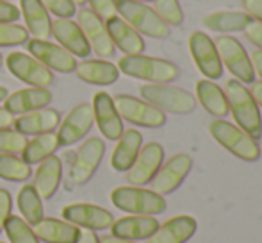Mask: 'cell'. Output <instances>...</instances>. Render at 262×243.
<instances>
[{
  "label": "cell",
  "mask_w": 262,
  "mask_h": 243,
  "mask_svg": "<svg viewBox=\"0 0 262 243\" xmlns=\"http://www.w3.org/2000/svg\"><path fill=\"white\" fill-rule=\"evenodd\" d=\"M225 95L228 102V113H232L239 129L252 136L253 139L262 138V116L257 102L250 90L237 79H230L225 84Z\"/></svg>",
  "instance_id": "obj_1"
},
{
  "label": "cell",
  "mask_w": 262,
  "mask_h": 243,
  "mask_svg": "<svg viewBox=\"0 0 262 243\" xmlns=\"http://www.w3.org/2000/svg\"><path fill=\"white\" fill-rule=\"evenodd\" d=\"M118 70L125 75L134 77V79L159 84L173 83L180 75V70L175 63L161 59V57L143 56V54L123 56L118 61Z\"/></svg>",
  "instance_id": "obj_2"
},
{
  "label": "cell",
  "mask_w": 262,
  "mask_h": 243,
  "mask_svg": "<svg viewBox=\"0 0 262 243\" xmlns=\"http://www.w3.org/2000/svg\"><path fill=\"white\" fill-rule=\"evenodd\" d=\"M209 132L223 149H227L237 159H243L246 163H255L260 159V147L257 139L248 136L237 125L230 124L225 118H216L209 124Z\"/></svg>",
  "instance_id": "obj_3"
},
{
  "label": "cell",
  "mask_w": 262,
  "mask_h": 243,
  "mask_svg": "<svg viewBox=\"0 0 262 243\" xmlns=\"http://www.w3.org/2000/svg\"><path fill=\"white\" fill-rule=\"evenodd\" d=\"M139 95L143 100L152 104L162 113H171V115H189L196 108V98L189 91L182 88L171 86V84H159L150 83L143 84L139 88Z\"/></svg>",
  "instance_id": "obj_4"
},
{
  "label": "cell",
  "mask_w": 262,
  "mask_h": 243,
  "mask_svg": "<svg viewBox=\"0 0 262 243\" xmlns=\"http://www.w3.org/2000/svg\"><path fill=\"white\" fill-rule=\"evenodd\" d=\"M111 202L130 215L156 216L166 211L168 204L162 195L141 186H118L111 191Z\"/></svg>",
  "instance_id": "obj_5"
},
{
  "label": "cell",
  "mask_w": 262,
  "mask_h": 243,
  "mask_svg": "<svg viewBox=\"0 0 262 243\" xmlns=\"http://www.w3.org/2000/svg\"><path fill=\"white\" fill-rule=\"evenodd\" d=\"M116 13L139 34L157 39H164L169 36L168 25L157 16V13L152 7L145 6L143 2L116 0Z\"/></svg>",
  "instance_id": "obj_6"
},
{
  "label": "cell",
  "mask_w": 262,
  "mask_h": 243,
  "mask_svg": "<svg viewBox=\"0 0 262 243\" xmlns=\"http://www.w3.org/2000/svg\"><path fill=\"white\" fill-rule=\"evenodd\" d=\"M214 45L217 49L221 63L227 66L234 79H237L243 84H252L255 80V70H253L252 59L239 39L221 34L214 39Z\"/></svg>",
  "instance_id": "obj_7"
},
{
  "label": "cell",
  "mask_w": 262,
  "mask_h": 243,
  "mask_svg": "<svg viewBox=\"0 0 262 243\" xmlns=\"http://www.w3.org/2000/svg\"><path fill=\"white\" fill-rule=\"evenodd\" d=\"M113 100L121 120L130 121L132 125L159 129L166 124V113L159 111L157 108L141 98H136L132 95H116Z\"/></svg>",
  "instance_id": "obj_8"
},
{
  "label": "cell",
  "mask_w": 262,
  "mask_h": 243,
  "mask_svg": "<svg viewBox=\"0 0 262 243\" xmlns=\"http://www.w3.org/2000/svg\"><path fill=\"white\" fill-rule=\"evenodd\" d=\"M189 52L196 68L209 80H217L223 75V63L214 45V39L209 38L205 32L194 31L189 36Z\"/></svg>",
  "instance_id": "obj_9"
},
{
  "label": "cell",
  "mask_w": 262,
  "mask_h": 243,
  "mask_svg": "<svg viewBox=\"0 0 262 243\" xmlns=\"http://www.w3.org/2000/svg\"><path fill=\"white\" fill-rule=\"evenodd\" d=\"M105 152V143L100 138H90L80 145L77 150L75 157H73L72 165H70L68 179L70 183L77 184H86L97 172L98 165H100L102 157Z\"/></svg>",
  "instance_id": "obj_10"
},
{
  "label": "cell",
  "mask_w": 262,
  "mask_h": 243,
  "mask_svg": "<svg viewBox=\"0 0 262 243\" xmlns=\"http://www.w3.org/2000/svg\"><path fill=\"white\" fill-rule=\"evenodd\" d=\"M6 66L16 79L34 88H49L54 83V73L38 59L24 52H11L6 57Z\"/></svg>",
  "instance_id": "obj_11"
},
{
  "label": "cell",
  "mask_w": 262,
  "mask_h": 243,
  "mask_svg": "<svg viewBox=\"0 0 262 243\" xmlns=\"http://www.w3.org/2000/svg\"><path fill=\"white\" fill-rule=\"evenodd\" d=\"M191 168H193V159L187 154H175L169 157L166 163L161 165V168L157 170L156 177L150 181L152 190L159 195H169L175 190H179V186L186 181V177L189 175Z\"/></svg>",
  "instance_id": "obj_12"
},
{
  "label": "cell",
  "mask_w": 262,
  "mask_h": 243,
  "mask_svg": "<svg viewBox=\"0 0 262 243\" xmlns=\"http://www.w3.org/2000/svg\"><path fill=\"white\" fill-rule=\"evenodd\" d=\"M77 25L82 31L86 42L90 43V49L97 54L98 57H111L114 54L116 47L111 42V36L107 32L105 22L100 16L93 13L91 9H79L77 13Z\"/></svg>",
  "instance_id": "obj_13"
},
{
  "label": "cell",
  "mask_w": 262,
  "mask_h": 243,
  "mask_svg": "<svg viewBox=\"0 0 262 243\" xmlns=\"http://www.w3.org/2000/svg\"><path fill=\"white\" fill-rule=\"evenodd\" d=\"M162 163H164L162 145L156 141L146 143L145 147H141L132 167L127 170V183H130V186H145L156 177Z\"/></svg>",
  "instance_id": "obj_14"
},
{
  "label": "cell",
  "mask_w": 262,
  "mask_h": 243,
  "mask_svg": "<svg viewBox=\"0 0 262 243\" xmlns=\"http://www.w3.org/2000/svg\"><path fill=\"white\" fill-rule=\"evenodd\" d=\"M93 108L88 102L75 106L68 115L64 116V120L59 125V131L55 132L57 136L59 147H68L77 143L79 139H82L88 132L93 127Z\"/></svg>",
  "instance_id": "obj_15"
},
{
  "label": "cell",
  "mask_w": 262,
  "mask_h": 243,
  "mask_svg": "<svg viewBox=\"0 0 262 243\" xmlns=\"http://www.w3.org/2000/svg\"><path fill=\"white\" fill-rule=\"evenodd\" d=\"M27 50L34 59H38L41 65H45L49 70H55L61 73H70L75 70L77 61L75 56L64 50L61 45L50 43L49 39H27Z\"/></svg>",
  "instance_id": "obj_16"
},
{
  "label": "cell",
  "mask_w": 262,
  "mask_h": 243,
  "mask_svg": "<svg viewBox=\"0 0 262 243\" xmlns=\"http://www.w3.org/2000/svg\"><path fill=\"white\" fill-rule=\"evenodd\" d=\"M61 215L66 222L90 231L109 229L114 222L111 211H107L105 208H100V206H95V204H84V202L64 206Z\"/></svg>",
  "instance_id": "obj_17"
},
{
  "label": "cell",
  "mask_w": 262,
  "mask_h": 243,
  "mask_svg": "<svg viewBox=\"0 0 262 243\" xmlns=\"http://www.w3.org/2000/svg\"><path fill=\"white\" fill-rule=\"evenodd\" d=\"M91 108H93V118L97 121V127L102 132V136L111 141H116L125 129L123 120L116 111L113 97L105 91H98V93H95Z\"/></svg>",
  "instance_id": "obj_18"
},
{
  "label": "cell",
  "mask_w": 262,
  "mask_h": 243,
  "mask_svg": "<svg viewBox=\"0 0 262 243\" xmlns=\"http://www.w3.org/2000/svg\"><path fill=\"white\" fill-rule=\"evenodd\" d=\"M159 222L156 216L148 215H130L118 218L111 226V236L120 238V240H148L157 231Z\"/></svg>",
  "instance_id": "obj_19"
},
{
  "label": "cell",
  "mask_w": 262,
  "mask_h": 243,
  "mask_svg": "<svg viewBox=\"0 0 262 243\" xmlns=\"http://www.w3.org/2000/svg\"><path fill=\"white\" fill-rule=\"evenodd\" d=\"M52 36L57 39V43L64 50H68L72 56L77 57H88L91 52L90 43L86 42L80 27L72 22L70 18H55L50 25Z\"/></svg>",
  "instance_id": "obj_20"
},
{
  "label": "cell",
  "mask_w": 262,
  "mask_h": 243,
  "mask_svg": "<svg viewBox=\"0 0 262 243\" xmlns=\"http://www.w3.org/2000/svg\"><path fill=\"white\" fill-rule=\"evenodd\" d=\"M198 222L189 215H179L159 224L157 231L146 240V243H187L194 236Z\"/></svg>",
  "instance_id": "obj_21"
},
{
  "label": "cell",
  "mask_w": 262,
  "mask_h": 243,
  "mask_svg": "<svg viewBox=\"0 0 262 243\" xmlns=\"http://www.w3.org/2000/svg\"><path fill=\"white\" fill-rule=\"evenodd\" d=\"M50 100H52L50 90L31 86L7 95L6 100H4V109H7L11 115H24V113L47 108L50 104Z\"/></svg>",
  "instance_id": "obj_22"
},
{
  "label": "cell",
  "mask_w": 262,
  "mask_h": 243,
  "mask_svg": "<svg viewBox=\"0 0 262 243\" xmlns=\"http://www.w3.org/2000/svg\"><path fill=\"white\" fill-rule=\"evenodd\" d=\"M105 27L111 36L113 45L118 47L125 56L143 54V50H145V42H143L141 34L136 32L123 18H120V16L109 18V20H105Z\"/></svg>",
  "instance_id": "obj_23"
},
{
  "label": "cell",
  "mask_w": 262,
  "mask_h": 243,
  "mask_svg": "<svg viewBox=\"0 0 262 243\" xmlns=\"http://www.w3.org/2000/svg\"><path fill=\"white\" fill-rule=\"evenodd\" d=\"M61 121V115L52 108H41L31 113H24L18 118H14V129L21 134H43V132H52Z\"/></svg>",
  "instance_id": "obj_24"
},
{
  "label": "cell",
  "mask_w": 262,
  "mask_h": 243,
  "mask_svg": "<svg viewBox=\"0 0 262 243\" xmlns=\"http://www.w3.org/2000/svg\"><path fill=\"white\" fill-rule=\"evenodd\" d=\"M62 177V161L57 156H49L39 163L34 174V190L41 197V200H49L55 195Z\"/></svg>",
  "instance_id": "obj_25"
},
{
  "label": "cell",
  "mask_w": 262,
  "mask_h": 243,
  "mask_svg": "<svg viewBox=\"0 0 262 243\" xmlns=\"http://www.w3.org/2000/svg\"><path fill=\"white\" fill-rule=\"evenodd\" d=\"M143 147V136L136 129H127L121 132L118 143L111 156V167L116 172H127L132 167L134 159L138 157L139 150Z\"/></svg>",
  "instance_id": "obj_26"
},
{
  "label": "cell",
  "mask_w": 262,
  "mask_h": 243,
  "mask_svg": "<svg viewBox=\"0 0 262 243\" xmlns=\"http://www.w3.org/2000/svg\"><path fill=\"white\" fill-rule=\"evenodd\" d=\"M36 238L45 243H77L80 229L66 220L41 218L36 226H32Z\"/></svg>",
  "instance_id": "obj_27"
},
{
  "label": "cell",
  "mask_w": 262,
  "mask_h": 243,
  "mask_svg": "<svg viewBox=\"0 0 262 243\" xmlns=\"http://www.w3.org/2000/svg\"><path fill=\"white\" fill-rule=\"evenodd\" d=\"M75 73L80 80L95 86H109L120 77V70L116 65L104 59H86L75 66Z\"/></svg>",
  "instance_id": "obj_28"
},
{
  "label": "cell",
  "mask_w": 262,
  "mask_h": 243,
  "mask_svg": "<svg viewBox=\"0 0 262 243\" xmlns=\"http://www.w3.org/2000/svg\"><path fill=\"white\" fill-rule=\"evenodd\" d=\"M20 6L27 32H31L36 39H49L52 36L50 31L52 22L41 0H20Z\"/></svg>",
  "instance_id": "obj_29"
},
{
  "label": "cell",
  "mask_w": 262,
  "mask_h": 243,
  "mask_svg": "<svg viewBox=\"0 0 262 243\" xmlns=\"http://www.w3.org/2000/svg\"><path fill=\"white\" fill-rule=\"evenodd\" d=\"M196 102H200L202 108L216 118H225L228 115V102L225 91L216 83L209 79H202L196 83Z\"/></svg>",
  "instance_id": "obj_30"
},
{
  "label": "cell",
  "mask_w": 262,
  "mask_h": 243,
  "mask_svg": "<svg viewBox=\"0 0 262 243\" xmlns=\"http://www.w3.org/2000/svg\"><path fill=\"white\" fill-rule=\"evenodd\" d=\"M250 22H253L252 16L243 11H216L204 16L202 24L209 31L227 34V32H243Z\"/></svg>",
  "instance_id": "obj_31"
},
{
  "label": "cell",
  "mask_w": 262,
  "mask_h": 243,
  "mask_svg": "<svg viewBox=\"0 0 262 243\" xmlns=\"http://www.w3.org/2000/svg\"><path fill=\"white\" fill-rule=\"evenodd\" d=\"M18 209H20L24 220L29 226H36L41 218H45V209H43V200L34 190L32 184H24L18 191Z\"/></svg>",
  "instance_id": "obj_32"
},
{
  "label": "cell",
  "mask_w": 262,
  "mask_h": 243,
  "mask_svg": "<svg viewBox=\"0 0 262 243\" xmlns=\"http://www.w3.org/2000/svg\"><path fill=\"white\" fill-rule=\"evenodd\" d=\"M57 149H59V143L55 132H43V134H38L34 139H31L25 145L24 152H21V159L27 165L41 163L45 157L52 156Z\"/></svg>",
  "instance_id": "obj_33"
},
{
  "label": "cell",
  "mask_w": 262,
  "mask_h": 243,
  "mask_svg": "<svg viewBox=\"0 0 262 243\" xmlns=\"http://www.w3.org/2000/svg\"><path fill=\"white\" fill-rule=\"evenodd\" d=\"M31 177V165L13 154H0V179L21 183Z\"/></svg>",
  "instance_id": "obj_34"
},
{
  "label": "cell",
  "mask_w": 262,
  "mask_h": 243,
  "mask_svg": "<svg viewBox=\"0 0 262 243\" xmlns=\"http://www.w3.org/2000/svg\"><path fill=\"white\" fill-rule=\"evenodd\" d=\"M4 231H6L11 243H39L32 227L16 215H9V218L6 220V226H4Z\"/></svg>",
  "instance_id": "obj_35"
},
{
  "label": "cell",
  "mask_w": 262,
  "mask_h": 243,
  "mask_svg": "<svg viewBox=\"0 0 262 243\" xmlns=\"http://www.w3.org/2000/svg\"><path fill=\"white\" fill-rule=\"evenodd\" d=\"M154 11L168 27H179L184 22V11L179 0H154Z\"/></svg>",
  "instance_id": "obj_36"
},
{
  "label": "cell",
  "mask_w": 262,
  "mask_h": 243,
  "mask_svg": "<svg viewBox=\"0 0 262 243\" xmlns=\"http://www.w3.org/2000/svg\"><path fill=\"white\" fill-rule=\"evenodd\" d=\"M29 143L27 136L16 129H0V154H21Z\"/></svg>",
  "instance_id": "obj_37"
},
{
  "label": "cell",
  "mask_w": 262,
  "mask_h": 243,
  "mask_svg": "<svg viewBox=\"0 0 262 243\" xmlns=\"http://www.w3.org/2000/svg\"><path fill=\"white\" fill-rule=\"evenodd\" d=\"M29 39L27 29L16 24H0V47L21 45Z\"/></svg>",
  "instance_id": "obj_38"
},
{
  "label": "cell",
  "mask_w": 262,
  "mask_h": 243,
  "mask_svg": "<svg viewBox=\"0 0 262 243\" xmlns=\"http://www.w3.org/2000/svg\"><path fill=\"white\" fill-rule=\"evenodd\" d=\"M47 11L57 18H70L75 14V4L72 0H41Z\"/></svg>",
  "instance_id": "obj_39"
},
{
  "label": "cell",
  "mask_w": 262,
  "mask_h": 243,
  "mask_svg": "<svg viewBox=\"0 0 262 243\" xmlns=\"http://www.w3.org/2000/svg\"><path fill=\"white\" fill-rule=\"evenodd\" d=\"M91 11L102 20L116 16V0H90Z\"/></svg>",
  "instance_id": "obj_40"
},
{
  "label": "cell",
  "mask_w": 262,
  "mask_h": 243,
  "mask_svg": "<svg viewBox=\"0 0 262 243\" xmlns=\"http://www.w3.org/2000/svg\"><path fill=\"white\" fill-rule=\"evenodd\" d=\"M11 208H13V198L11 193L4 188H0V233H2L4 226H6V220L11 215Z\"/></svg>",
  "instance_id": "obj_41"
},
{
  "label": "cell",
  "mask_w": 262,
  "mask_h": 243,
  "mask_svg": "<svg viewBox=\"0 0 262 243\" xmlns=\"http://www.w3.org/2000/svg\"><path fill=\"white\" fill-rule=\"evenodd\" d=\"M20 18V9L7 0H0V24H13Z\"/></svg>",
  "instance_id": "obj_42"
},
{
  "label": "cell",
  "mask_w": 262,
  "mask_h": 243,
  "mask_svg": "<svg viewBox=\"0 0 262 243\" xmlns=\"http://www.w3.org/2000/svg\"><path fill=\"white\" fill-rule=\"evenodd\" d=\"M243 32H245L246 39H248L250 43H253L255 47H259V50H262V24H259V22H255V20L250 22Z\"/></svg>",
  "instance_id": "obj_43"
},
{
  "label": "cell",
  "mask_w": 262,
  "mask_h": 243,
  "mask_svg": "<svg viewBox=\"0 0 262 243\" xmlns=\"http://www.w3.org/2000/svg\"><path fill=\"white\" fill-rule=\"evenodd\" d=\"M246 14L252 16V20L262 24V0H241Z\"/></svg>",
  "instance_id": "obj_44"
},
{
  "label": "cell",
  "mask_w": 262,
  "mask_h": 243,
  "mask_svg": "<svg viewBox=\"0 0 262 243\" xmlns=\"http://www.w3.org/2000/svg\"><path fill=\"white\" fill-rule=\"evenodd\" d=\"M77 243H100V238L97 236L95 231L80 229V234H79V240H77Z\"/></svg>",
  "instance_id": "obj_45"
},
{
  "label": "cell",
  "mask_w": 262,
  "mask_h": 243,
  "mask_svg": "<svg viewBox=\"0 0 262 243\" xmlns=\"http://www.w3.org/2000/svg\"><path fill=\"white\" fill-rule=\"evenodd\" d=\"M250 93H252L253 100L257 102V106H259V108H262V80H253Z\"/></svg>",
  "instance_id": "obj_46"
},
{
  "label": "cell",
  "mask_w": 262,
  "mask_h": 243,
  "mask_svg": "<svg viewBox=\"0 0 262 243\" xmlns=\"http://www.w3.org/2000/svg\"><path fill=\"white\" fill-rule=\"evenodd\" d=\"M14 124V115H11L7 109L0 108V129H9Z\"/></svg>",
  "instance_id": "obj_47"
},
{
  "label": "cell",
  "mask_w": 262,
  "mask_h": 243,
  "mask_svg": "<svg viewBox=\"0 0 262 243\" xmlns=\"http://www.w3.org/2000/svg\"><path fill=\"white\" fill-rule=\"evenodd\" d=\"M252 65H253V70H255V73H259L260 75V80H262V50H255V52H252Z\"/></svg>",
  "instance_id": "obj_48"
},
{
  "label": "cell",
  "mask_w": 262,
  "mask_h": 243,
  "mask_svg": "<svg viewBox=\"0 0 262 243\" xmlns=\"http://www.w3.org/2000/svg\"><path fill=\"white\" fill-rule=\"evenodd\" d=\"M100 243H136V241H128V240H120V238H114L111 234L100 238Z\"/></svg>",
  "instance_id": "obj_49"
},
{
  "label": "cell",
  "mask_w": 262,
  "mask_h": 243,
  "mask_svg": "<svg viewBox=\"0 0 262 243\" xmlns=\"http://www.w3.org/2000/svg\"><path fill=\"white\" fill-rule=\"evenodd\" d=\"M7 88H4V86H0V102H4L6 100V97H7Z\"/></svg>",
  "instance_id": "obj_50"
},
{
  "label": "cell",
  "mask_w": 262,
  "mask_h": 243,
  "mask_svg": "<svg viewBox=\"0 0 262 243\" xmlns=\"http://www.w3.org/2000/svg\"><path fill=\"white\" fill-rule=\"evenodd\" d=\"M73 4H75V6H84V4L88 2V0H72Z\"/></svg>",
  "instance_id": "obj_51"
},
{
  "label": "cell",
  "mask_w": 262,
  "mask_h": 243,
  "mask_svg": "<svg viewBox=\"0 0 262 243\" xmlns=\"http://www.w3.org/2000/svg\"><path fill=\"white\" fill-rule=\"evenodd\" d=\"M132 2H154V0H132Z\"/></svg>",
  "instance_id": "obj_52"
},
{
  "label": "cell",
  "mask_w": 262,
  "mask_h": 243,
  "mask_svg": "<svg viewBox=\"0 0 262 243\" xmlns=\"http://www.w3.org/2000/svg\"><path fill=\"white\" fill-rule=\"evenodd\" d=\"M2 63H4V59H2V56H0V68H2Z\"/></svg>",
  "instance_id": "obj_53"
},
{
  "label": "cell",
  "mask_w": 262,
  "mask_h": 243,
  "mask_svg": "<svg viewBox=\"0 0 262 243\" xmlns=\"http://www.w3.org/2000/svg\"><path fill=\"white\" fill-rule=\"evenodd\" d=\"M260 139H262V138H260ZM259 147H260V156H262V141H260V145H259Z\"/></svg>",
  "instance_id": "obj_54"
},
{
  "label": "cell",
  "mask_w": 262,
  "mask_h": 243,
  "mask_svg": "<svg viewBox=\"0 0 262 243\" xmlns=\"http://www.w3.org/2000/svg\"><path fill=\"white\" fill-rule=\"evenodd\" d=\"M0 243H2V241H0Z\"/></svg>",
  "instance_id": "obj_55"
}]
</instances>
